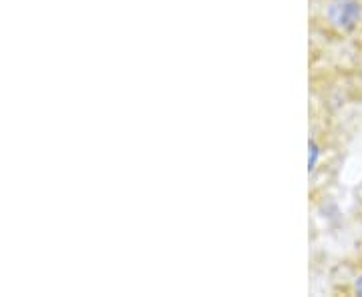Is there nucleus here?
Returning <instances> with one entry per match:
<instances>
[{
	"instance_id": "7ed1b4c3",
	"label": "nucleus",
	"mask_w": 362,
	"mask_h": 297,
	"mask_svg": "<svg viewBox=\"0 0 362 297\" xmlns=\"http://www.w3.org/2000/svg\"><path fill=\"white\" fill-rule=\"evenodd\" d=\"M356 291H358V293L362 296V277L358 279V281H356Z\"/></svg>"
},
{
	"instance_id": "f03ea898",
	"label": "nucleus",
	"mask_w": 362,
	"mask_h": 297,
	"mask_svg": "<svg viewBox=\"0 0 362 297\" xmlns=\"http://www.w3.org/2000/svg\"><path fill=\"white\" fill-rule=\"evenodd\" d=\"M316 159H318V149H316V145L314 143H310V161H308V169H314V165H316Z\"/></svg>"
},
{
	"instance_id": "f257e3e1",
	"label": "nucleus",
	"mask_w": 362,
	"mask_h": 297,
	"mask_svg": "<svg viewBox=\"0 0 362 297\" xmlns=\"http://www.w3.org/2000/svg\"><path fill=\"white\" fill-rule=\"evenodd\" d=\"M328 16L330 20L338 26L349 30L356 25L358 16H361V6L354 0H334L328 8Z\"/></svg>"
}]
</instances>
